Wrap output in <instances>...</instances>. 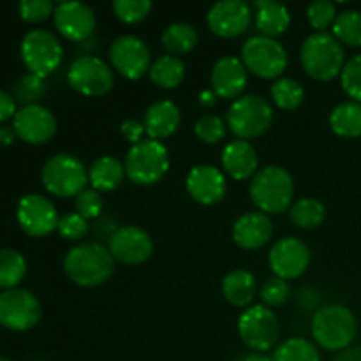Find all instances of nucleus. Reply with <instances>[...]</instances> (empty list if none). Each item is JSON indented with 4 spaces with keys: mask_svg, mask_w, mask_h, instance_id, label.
Here are the masks:
<instances>
[{
    "mask_svg": "<svg viewBox=\"0 0 361 361\" xmlns=\"http://www.w3.org/2000/svg\"><path fill=\"white\" fill-rule=\"evenodd\" d=\"M63 271L80 288H97L113 275L115 259L102 243L83 242L66 254Z\"/></svg>",
    "mask_w": 361,
    "mask_h": 361,
    "instance_id": "nucleus-1",
    "label": "nucleus"
},
{
    "mask_svg": "<svg viewBox=\"0 0 361 361\" xmlns=\"http://www.w3.org/2000/svg\"><path fill=\"white\" fill-rule=\"evenodd\" d=\"M295 196V182L288 169L281 166H264L250 182V200L257 210L267 215L288 212Z\"/></svg>",
    "mask_w": 361,
    "mask_h": 361,
    "instance_id": "nucleus-2",
    "label": "nucleus"
},
{
    "mask_svg": "<svg viewBox=\"0 0 361 361\" xmlns=\"http://www.w3.org/2000/svg\"><path fill=\"white\" fill-rule=\"evenodd\" d=\"M300 59L303 71L317 81H331L345 66L344 48L334 34L326 32L309 35L302 44Z\"/></svg>",
    "mask_w": 361,
    "mask_h": 361,
    "instance_id": "nucleus-3",
    "label": "nucleus"
},
{
    "mask_svg": "<svg viewBox=\"0 0 361 361\" xmlns=\"http://www.w3.org/2000/svg\"><path fill=\"white\" fill-rule=\"evenodd\" d=\"M312 337L317 344L326 351L341 353L351 348L355 341L358 323L348 307L326 305L317 310L312 317Z\"/></svg>",
    "mask_w": 361,
    "mask_h": 361,
    "instance_id": "nucleus-4",
    "label": "nucleus"
},
{
    "mask_svg": "<svg viewBox=\"0 0 361 361\" xmlns=\"http://www.w3.org/2000/svg\"><path fill=\"white\" fill-rule=\"evenodd\" d=\"M274 122V109L261 95H243L236 99L226 116V126L236 140H256L270 129Z\"/></svg>",
    "mask_w": 361,
    "mask_h": 361,
    "instance_id": "nucleus-5",
    "label": "nucleus"
},
{
    "mask_svg": "<svg viewBox=\"0 0 361 361\" xmlns=\"http://www.w3.org/2000/svg\"><path fill=\"white\" fill-rule=\"evenodd\" d=\"M126 176L136 185H154L169 171L168 148L155 140H143L126 155Z\"/></svg>",
    "mask_w": 361,
    "mask_h": 361,
    "instance_id": "nucleus-6",
    "label": "nucleus"
},
{
    "mask_svg": "<svg viewBox=\"0 0 361 361\" xmlns=\"http://www.w3.org/2000/svg\"><path fill=\"white\" fill-rule=\"evenodd\" d=\"M44 189L56 197H76L87 185L88 173L83 162L71 154L53 155L42 166Z\"/></svg>",
    "mask_w": 361,
    "mask_h": 361,
    "instance_id": "nucleus-7",
    "label": "nucleus"
},
{
    "mask_svg": "<svg viewBox=\"0 0 361 361\" xmlns=\"http://www.w3.org/2000/svg\"><path fill=\"white\" fill-rule=\"evenodd\" d=\"M242 62L254 76L275 80L288 67V53L277 39L254 35L243 42Z\"/></svg>",
    "mask_w": 361,
    "mask_h": 361,
    "instance_id": "nucleus-8",
    "label": "nucleus"
},
{
    "mask_svg": "<svg viewBox=\"0 0 361 361\" xmlns=\"http://www.w3.org/2000/svg\"><path fill=\"white\" fill-rule=\"evenodd\" d=\"M238 335L249 349L267 353L281 338V323L274 310L268 307H247L238 319Z\"/></svg>",
    "mask_w": 361,
    "mask_h": 361,
    "instance_id": "nucleus-9",
    "label": "nucleus"
},
{
    "mask_svg": "<svg viewBox=\"0 0 361 361\" xmlns=\"http://www.w3.org/2000/svg\"><path fill=\"white\" fill-rule=\"evenodd\" d=\"M21 59L32 74L44 80L60 67L63 48L55 34L37 28L28 32L21 41Z\"/></svg>",
    "mask_w": 361,
    "mask_h": 361,
    "instance_id": "nucleus-10",
    "label": "nucleus"
},
{
    "mask_svg": "<svg viewBox=\"0 0 361 361\" xmlns=\"http://www.w3.org/2000/svg\"><path fill=\"white\" fill-rule=\"evenodd\" d=\"M67 81L85 97H102L115 85V74L102 59L83 55L73 60L67 71Z\"/></svg>",
    "mask_w": 361,
    "mask_h": 361,
    "instance_id": "nucleus-11",
    "label": "nucleus"
},
{
    "mask_svg": "<svg viewBox=\"0 0 361 361\" xmlns=\"http://www.w3.org/2000/svg\"><path fill=\"white\" fill-rule=\"evenodd\" d=\"M109 60L113 69L127 80H140L150 73L152 53L143 39L136 35H120L109 46Z\"/></svg>",
    "mask_w": 361,
    "mask_h": 361,
    "instance_id": "nucleus-12",
    "label": "nucleus"
},
{
    "mask_svg": "<svg viewBox=\"0 0 361 361\" xmlns=\"http://www.w3.org/2000/svg\"><path fill=\"white\" fill-rule=\"evenodd\" d=\"M42 307L25 289H7L0 295V324L14 331H27L39 323Z\"/></svg>",
    "mask_w": 361,
    "mask_h": 361,
    "instance_id": "nucleus-13",
    "label": "nucleus"
},
{
    "mask_svg": "<svg viewBox=\"0 0 361 361\" xmlns=\"http://www.w3.org/2000/svg\"><path fill=\"white\" fill-rule=\"evenodd\" d=\"M108 249L113 259L122 264H141L154 254V240L137 226H122L108 240Z\"/></svg>",
    "mask_w": 361,
    "mask_h": 361,
    "instance_id": "nucleus-14",
    "label": "nucleus"
},
{
    "mask_svg": "<svg viewBox=\"0 0 361 361\" xmlns=\"http://www.w3.org/2000/svg\"><path fill=\"white\" fill-rule=\"evenodd\" d=\"M268 263L275 277L293 281L302 277L310 264V250L305 243L295 236L281 238L268 254Z\"/></svg>",
    "mask_w": 361,
    "mask_h": 361,
    "instance_id": "nucleus-15",
    "label": "nucleus"
},
{
    "mask_svg": "<svg viewBox=\"0 0 361 361\" xmlns=\"http://www.w3.org/2000/svg\"><path fill=\"white\" fill-rule=\"evenodd\" d=\"M18 222L28 236H48L59 226L56 208L48 197L41 194H27L21 197L16 212Z\"/></svg>",
    "mask_w": 361,
    "mask_h": 361,
    "instance_id": "nucleus-16",
    "label": "nucleus"
},
{
    "mask_svg": "<svg viewBox=\"0 0 361 361\" xmlns=\"http://www.w3.org/2000/svg\"><path fill=\"white\" fill-rule=\"evenodd\" d=\"M252 21L250 6L243 0H221L207 14L208 28L217 37L233 39L247 32Z\"/></svg>",
    "mask_w": 361,
    "mask_h": 361,
    "instance_id": "nucleus-17",
    "label": "nucleus"
},
{
    "mask_svg": "<svg viewBox=\"0 0 361 361\" xmlns=\"http://www.w3.org/2000/svg\"><path fill=\"white\" fill-rule=\"evenodd\" d=\"M13 129L25 143L44 145L55 136L56 118L48 108L41 104L23 106L14 115Z\"/></svg>",
    "mask_w": 361,
    "mask_h": 361,
    "instance_id": "nucleus-18",
    "label": "nucleus"
},
{
    "mask_svg": "<svg viewBox=\"0 0 361 361\" xmlns=\"http://www.w3.org/2000/svg\"><path fill=\"white\" fill-rule=\"evenodd\" d=\"M53 21L59 34L73 42H83L90 39L97 25L94 11L81 2L59 4L53 13Z\"/></svg>",
    "mask_w": 361,
    "mask_h": 361,
    "instance_id": "nucleus-19",
    "label": "nucleus"
},
{
    "mask_svg": "<svg viewBox=\"0 0 361 361\" xmlns=\"http://www.w3.org/2000/svg\"><path fill=\"white\" fill-rule=\"evenodd\" d=\"M185 187L189 196L204 207L221 203L228 190L224 173L210 164L194 166L187 175Z\"/></svg>",
    "mask_w": 361,
    "mask_h": 361,
    "instance_id": "nucleus-20",
    "label": "nucleus"
},
{
    "mask_svg": "<svg viewBox=\"0 0 361 361\" xmlns=\"http://www.w3.org/2000/svg\"><path fill=\"white\" fill-rule=\"evenodd\" d=\"M247 67L236 56H222L210 73L212 90L221 99H240L247 87Z\"/></svg>",
    "mask_w": 361,
    "mask_h": 361,
    "instance_id": "nucleus-21",
    "label": "nucleus"
},
{
    "mask_svg": "<svg viewBox=\"0 0 361 361\" xmlns=\"http://www.w3.org/2000/svg\"><path fill=\"white\" fill-rule=\"evenodd\" d=\"M274 235V222L263 212H249L236 219L233 240L245 250H257L267 245Z\"/></svg>",
    "mask_w": 361,
    "mask_h": 361,
    "instance_id": "nucleus-22",
    "label": "nucleus"
},
{
    "mask_svg": "<svg viewBox=\"0 0 361 361\" xmlns=\"http://www.w3.org/2000/svg\"><path fill=\"white\" fill-rule=\"evenodd\" d=\"M256 148L243 140H235L228 143L222 150V168L233 180L254 178L259 169Z\"/></svg>",
    "mask_w": 361,
    "mask_h": 361,
    "instance_id": "nucleus-23",
    "label": "nucleus"
},
{
    "mask_svg": "<svg viewBox=\"0 0 361 361\" xmlns=\"http://www.w3.org/2000/svg\"><path fill=\"white\" fill-rule=\"evenodd\" d=\"M180 122H182V113H180L178 106L166 99V101H159L148 106L143 126L148 134V140L161 141L173 136L180 127Z\"/></svg>",
    "mask_w": 361,
    "mask_h": 361,
    "instance_id": "nucleus-24",
    "label": "nucleus"
},
{
    "mask_svg": "<svg viewBox=\"0 0 361 361\" xmlns=\"http://www.w3.org/2000/svg\"><path fill=\"white\" fill-rule=\"evenodd\" d=\"M126 178V166L111 155H102L97 161L92 162L88 169V180L92 183V189L97 192H111L118 189Z\"/></svg>",
    "mask_w": 361,
    "mask_h": 361,
    "instance_id": "nucleus-25",
    "label": "nucleus"
},
{
    "mask_svg": "<svg viewBox=\"0 0 361 361\" xmlns=\"http://www.w3.org/2000/svg\"><path fill=\"white\" fill-rule=\"evenodd\" d=\"M291 25V14L288 7L271 0L256 2V27L264 37L275 39L282 35Z\"/></svg>",
    "mask_w": 361,
    "mask_h": 361,
    "instance_id": "nucleus-26",
    "label": "nucleus"
},
{
    "mask_svg": "<svg viewBox=\"0 0 361 361\" xmlns=\"http://www.w3.org/2000/svg\"><path fill=\"white\" fill-rule=\"evenodd\" d=\"M256 277L247 270H233L222 281V295L233 307H249L256 298Z\"/></svg>",
    "mask_w": 361,
    "mask_h": 361,
    "instance_id": "nucleus-27",
    "label": "nucleus"
},
{
    "mask_svg": "<svg viewBox=\"0 0 361 361\" xmlns=\"http://www.w3.org/2000/svg\"><path fill=\"white\" fill-rule=\"evenodd\" d=\"M150 78L154 85L166 90H173L178 87L185 78V63L182 59L173 55H162L154 60L150 67Z\"/></svg>",
    "mask_w": 361,
    "mask_h": 361,
    "instance_id": "nucleus-28",
    "label": "nucleus"
},
{
    "mask_svg": "<svg viewBox=\"0 0 361 361\" xmlns=\"http://www.w3.org/2000/svg\"><path fill=\"white\" fill-rule=\"evenodd\" d=\"M330 127L341 137L361 136V102H342L330 115Z\"/></svg>",
    "mask_w": 361,
    "mask_h": 361,
    "instance_id": "nucleus-29",
    "label": "nucleus"
},
{
    "mask_svg": "<svg viewBox=\"0 0 361 361\" xmlns=\"http://www.w3.org/2000/svg\"><path fill=\"white\" fill-rule=\"evenodd\" d=\"M162 48L168 55L182 56L192 51L197 44V32L189 23H173L162 32Z\"/></svg>",
    "mask_w": 361,
    "mask_h": 361,
    "instance_id": "nucleus-30",
    "label": "nucleus"
},
{
    "mask_svg": "<svg viewBox=\"0 0 361 361\" xmlns=\"http://www.w3.org/2000/svg\"><path fill=\"white\" fill-rule=\"evenodd\" d=\"M326 208L316 197H302L289 208V219L302 229H316L323 224Z\"/></svg>",
    "mask_w": 361,
    "mask_h": 361,
    "instance_id": "nucleus-31",
    "label": "nucleus"
},
{
    "mask_svg": "<svg viewBox=\"0 0 361 361\" xmlns=\"http://www.w3.org/2000/svg\"><path fill=\"white\" fill-rule=\"evenodd\" d=\"M27 274V261L13 249L0 250V289H14Z\"/></svg>",
    "mask_w": 361,
    "mask_h": 361,
    "instance_id": "nucleus-32",
    "label": "nucleus"
},
{
    "mask_svg": "<svg viewBox=\"0 0 361 361\" xmlns=\"http://www.w3.org/2000/svg\"><path fill=\"white\" fill-rule=\"evenodd\" d=\"M271 99H274L275 106L284 111H293V109L300 108L305 99V90L302 85L291 78H279L274 85H271Z\"/></svg>",
    "mask_w": 361,
    "mask_h": 361,
    "instance_id": "nucleus-33",
    "label": "nucleus"
},
{
    "mask_svg": "<svg viewBox=\"0 0 361 361\" xmlns=\"http://www.w3.org/2000/svg\"><path fill=\"white\" fill-rule=\"evenodd\" d=\"M274 361H321V355L312 342L305 338H289L274 353Z\"/></svg>",
    "mask_w": 361,
    "mask_h": 361,
    "instance_id": "nucleus-34",
    "label": "nucleus"
},
{
    "mask_svg": "<svg viewBox=\"0 0 361 361\" xmlns=\"http://www.w3.org/2000/svg\"><path fill=\"white\" fill-rule=\"evenodd\" d=\"M334 35L337 41L348 46H361V13L360 11H342L334 23Z\"/></svg>",
    "mask_w": 361,
    "mask_h": 361,
    "instance_id": "nucleus-35",
    "label": "nucleus"
},
{
    "mask_svg": "<svg viewBox=\"0 0 361 361\" xmlns=\"http://www.w3.org/2000/svg\"><path fill=\"white\" fill-rule=\"evenodd\" d=\"M46 94L44 80L35 74L28 73L21 76L14 85V101L21 102L23 106L37 104L39 99Z\"/></svg>",
    "mask_w": 361,
    "mask_h": 361,
    "instance_id": "nucleus-36",
    "label": "nucleus"
},
{
    "mask_svg": "<svg viewBox=\"0 0 361 361\" xmlns=\"http://www.w3.org/2000/svg\"><path fill=\"white\" fill-rule=\"evenodd\" d=\"M113 13L122 23L136 25L143 21L150 14V0H115L113 2Z\"/></svg>",
    "mask_w": 361,
    "mask_h": 361,
    "instance_id": "nucleus-37",
    "label": "nucleus"
},
{
    "mask_svg": "<svg viewBox=\"0 0 361 361\" xmlns=\"http://www.w3.org/2000/svg\"><path fill=\"white\" fill-rule=\"evenodd\" d=\"M337 16V7L330 0H316L307 7V20L317 32H324L328 27H334Z\"/></svg>",
    "mask_w": 361,
    "mask_h": 361,
    "instance_id": "nucleus-38",
    "label": "nucleus"
},
{
    "mask_svg": "<svg viewBox=\"0 0 361 361\" xmlns=\"http://www.w3.org/2000/svg\"><path fill=\"white\" fill-rule=\"evenodd\" d=\"M197 140L207 145H215L226 136V123L217 115H203L194 126Z\"/></svg>",
    "mask_w": 361,
    "mask_h": 361,
    "instance_id": "nucleus-39",
    "label": "nucleus"
},
{
    "mask_svg": "<svg viewBox=\"0 0 361 361\" xmlns=\"http://www.w3.org/2000/svg\"><path fill=\"white\" fill-rule=\"evenodd\" d=\"M342 88L355 102H361V55L348 60L341 73Z\"/></svg>",
    "mask_w": 361,
    "mask_h": 361,
    "instance_id": "nucleus-40",
    "label": "nucleus"
},
{
    "mask_svg": "<svg viewBox=\"0 0 361 361\" xmlns=\"http://www.w3.org/2000/svg\"><path fill=\"white\" fill-rule=\"evenodd\" d=\"M74 207H76V214H80L87 221H92V219L101 217L102 210H104V200H102L101 192H97L95 189H85L76 196Z\"/></svg>",
    "mask_w": 361,
    "mask_h": 361,
    "instance_id": "nucleus-41",
    "label": "nucleus"
},
{
    "mask_svg": "<svg viewBox=\"0 0 361 361\" xmlns=\"http://www.w3.org/2000/svg\"><path fill=\"white\" fill-rule=\"evenodd\" d=\"M289 293H291V289H289L288 281L279 277H271L263 284V288H261L259 291V296L261 300H263L264 307L270 309V307L284 305L289 298Z\"/></svg>",
    "mask_w": 361,
    "mask_h": 361,
    "instance_id": "nucleus-42",
    "label": "nucleus"
},
{
    "mask_svg": "<svg viewBox=\"0 0 361 361\" xmlns=\"http://www.w3.org/2000/svg\"><path fill=\"white\" fill-rule=\"evenodd\" d=\"M56 231L62 238L69 240V242H78L88 233V222L80 214H66L59 219Z\"/></svg>",
    "mask_w": 361,
    "mask_h": 361,
    "instance_id": "nucleus-43",
    "label": "nucleus"
},
{
    "mask_svg": "<svg viewBox=\"0 0 361 361\" xmlns=\"http://www.w3.org/2000/svg\"><path fill=\"white\" fill-rule=\"evenodd\" d=\"M55 7L49 0H23L20 2V16L27 23H41L55 13Z\"/></svg>",
    "mask_w": 361,
    "mask_h": 361,
    "instance_id": "nucleus-44",
    "label": "nucleus"
},
{
    "mask_svg": "<svg viewBox=\"0 0 361 361\" xmlns=\"http://www.w3.org/2000/svg\"><path fill=\"white\" fill-rule=\"evenodd\" d=\"M120 133H122V136L134 147V145L143 141V136L147 134V130H145L143 123L130 118V120H126V122H122V126H120Z\"/></svg>",
    "mask_w": 361,
    "mask_h": 361,
    "instance_id": "nucleus-45",
    "label": "nucleus"
},
{
    "mask_svg": "<svg viewBox=\"0 0 361 361\" xmlns=\"http://www.w3.org/2000/svg\"><path fill=\"white\" fill-rule=\"evenodd\" d=\"M16 113V101H14L13 95L0 90V123L9 120L11 116H14Z\"/></svg>",
    "mask_w": 361,
    "mask_h": 361,
    "instance_id": "nucleus-46",
    "label": "nucleus"
},
{
    "mask_svg": "<svg viewBox=\"0 0 361 361\" xmlns=\"http://www.w3.org/2000/svg\"><path fill=\"white\" fill-rule=\"evenodd\" d=\"M335 361H361V348H348L337 355Z\"/></svg>",
    "mask_w": 361,
    "mask_h": 361,
    "instance_id": "nucleus-47",
    "label": "nucleus"
},
{
    "mask_svg": "<svg viewBox=\"0 0 361 361\" xmlns=\"http://www.w3.org/2000/svg\"><path fill=\"white\" fill-rule=\"evenodd\" d=\"M215 102H217V95L214 94V90H203L200 94V104L203 108H214Z\"/></svg>",
    "mask_w": 361,
    "mask_h": 361,
    "instance_id": "nucleus-48",
    "label": "nucleus"
},
{
    "mask_svg": "<svg viewBox=\"0 0 361 361\" xmlns=\"http://www.w3.org/2000/svg\"><path fill=\"white\" fill-rule=\"evenodd\" d=\"M14 137H16L14 129H11V127H6V126L0 127V145H6V147H9V145H13Z\"/></svg>",
    "mask_w": 361,
    "mask_h": 361,
    "instance_id": "nucleus-49",
    "label": "nucleus"
},
{
    "mask_svg": "<svg viewBox=\"0 0 361 361\" xmlns=\"http://www.w3.org/2000/svg\"><path fill=\"white\" fill-rule=\"evenodd\" d=\"M243 361H274V358H270V356L263 355V353H252V355L247 356Z\"/></svg>",
    "mask_w": 361,
    "mask_h": 361,
    "instance_id": "nucleus-50",
    "label": "nucleus"
},
{
    "mask_svg": "<svg viewBox=\"0 0 361 361\" xmlns=\"http://www.w3.org/2000/svg\"><path fill=\"white\" fill-rule=\"evenodd\" d=\"M0 361H9V360H4V358H0Z\"/></svg>",
    "mask_w": 361,
    "mask_h": 361,
    "instance_id": "nucleus-51",
    "label": "nucleus"
}]
</instances>
